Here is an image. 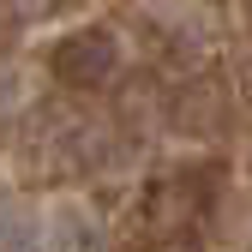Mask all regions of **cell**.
Masks as SVG:
<instances>
[{
    "mask_svg": "<svg viewBox=\"0 0 252 252\" xmlns=\"http://www.w3.org/2000/svg\"><path fill=\"white\" fill-rule=\"evenodd\" d=\"M210 186H216L210 168H180V174H168V180L150 192V204H144L150 228H156V234H186V228L210 210Z\"/></svg>",
    "mask_w": 252,
    "mask_h": 252,
    "instance_id": "obj_1",
    "label": "cell"
},
{
    "mask_svg": "<svg viewBox=\"0 0 252 252\" xmlns=\"http://www.w3.org/2000/svg\"><path fill=\"white\" fill-rule=\"evenodd\" d=\"M54 66L66 72V84H102L114 72V36L108 30H84V36H72L54 54Z\"/></svg>",
    "mask_w": 252,
    "mask_h": 252,
    "instance_id": "obj_2",
    "label": "cell"
}]
</instances>
